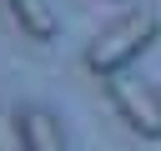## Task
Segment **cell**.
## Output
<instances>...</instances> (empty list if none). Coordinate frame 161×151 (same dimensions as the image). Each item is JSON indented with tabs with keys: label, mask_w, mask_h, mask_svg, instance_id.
Wrapping results in <instances>:
<instances>
[{
	"label": "cell",
	"mask_w": 161,
	"mask_h": 151,
	"mask_svg": "<svg viewBox=\"0 0 161 151\" xmlns=\"http://www.w3.org/2000/svg\"><path fill=\"white\" fill-rule=\"evenodd\" d=\"M20 126H25V151H70L65 126L55 121L50 106H20Z\"/></svg>",
	"instance_id": "3957f363"
},
{
	"label": "cell",
	"mask_w": 161,
	"mask_h": 151,
	"mask_svg": "<svg viewBox=\"0 0 161 151\" xmlns=\"http://www.w3.org/2000/svg\"><path fill=\"white\" fill-rule=\"evenodd\" d=\"M5 10H10L15 30L30 35L35 45H50L55 40V5L50 0H5Z\"/></svg>",
	"instance_id": "277c9868"
},
{
	"label": "cell",
	"mask_w": 161,
	"mask_h": 151,
	"mask_svg": "<svg viewBox=\"0 0 161 151\" xmlns=\"http://www.w3.org/2000/svg\"><path fill=\"white\" fill-rule=\"evenodd\" d=\"M156 10H126V15H116L111 25H101L96 35H91V45H86V70L91 76H121L141 50H151V40H156Z\"/></svg>",
	"instance_id": "6da1fadb"
},
{
	"label": "cell",
	"mask_w": 161,
	"mask_h": 151,
	"mask_svg": "<svg viewBox=\"0 0 161 151\" xmlns=\"http://www.w3.org/2000/svg\"><path fill=\"white\" fill-rule=\"evenodd\" d=\"M101 86H106V96H111L116 116H121V121H126L136 136L161 141V91H156V86L131 81V76H106Z\"/></svg>",
	"instance_id": "7a4b0ae2"
},
{
	"label": "cell",
	"mask_w": 161,
	"mask_h": 151,
	"mask_svg": "<svg viewBox=\"0 0 161 151\" xmlns=\"http://www.w3.org/2000/svg\"><path fill=\"white\" fill-rule=\"evenodd\" d=\"M0 151H25V126H20V111L0 101Z\"/></svg>",
	"instance_id": "5b68a950"
}]
</instances>
